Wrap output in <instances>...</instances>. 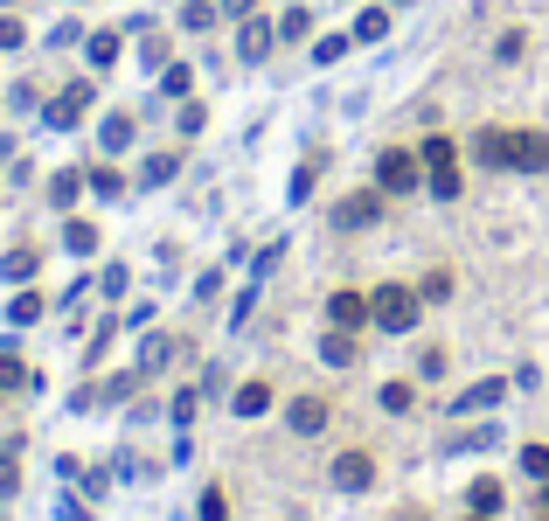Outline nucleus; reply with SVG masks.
<instances>
[{
	"label": "nucleus",
	"instance_id": "2f4dec72",
	"mask_svg": "<svg viewBox=\"0 0 549 521\" xmlns=\"http://www.w3.org/2000/svg\"><path fill=\"white\" fill-rule=\"evenodd\" d=\"M411 403H417V390H411V383H383V410H397V417H404Z\"/></svg>",
	"mask_w": 549,
	"mask_h": 521
},
{
	"label": "nucleus",
	"instance_id": "58836bf2",
	"mask_svg": "<svg viewBox=\"0 0 549 521\" xmlns=\"http://www.w3.org/2000/svg\"><path fill=\"white\" fill-rule=\"evenodd\" d=\"M216 7H223V14H237V21H244V14H251V7H258V0H216Z\"/></svg>",
	"mask_w": 549,
	"mask_h": 521
},
{
	"label": "nucleus",
	"instance_id": "39448f33",
	"mask_svg": "<svg viewBox=\"0 0 549 521\" xmlns=\"http://www.w3.org/2000/svg\"><path fill=\"white\" fill-rule=\"evenodd\" d=\"M376 216H383V188H355V195L334 202V223H341V230H369Z\"/></svg>",
	"mask_w": 549,
	"mask_h": 521
},
{
	"label": "nucleus",
	"instance_id": "bb28decb",
	"mask_svg": "<svg viewBox=\"0 0 549 521\" xmlns=\"http://www.w3.org/2000/svg\"><path fill=\"white\" fill-rule=\"evenodd\" d=\"M348 49H355V35H320V42H313V63H341Z\"/></svg>",
	"mask_w": 549,
	"mask_h": 521
},
{
	"label": "nucleus",
	"instance_id": "79ce46f5",
	"mask_svg": "<svg viewBox=\"0 0 549 521\" xmlns=\"http://www.w3.org/2000/svg\"><path fill=\"white\" fill-rule=\"evenodd\" d=\"M0 396H7V390H0Z\"/></svg>",
	"mask_w": 549,
	"mask_h": 521
},
{
	"label": "nucleus",
	"instance_id": "393cba45",
	"mask_svg": "<svg viewBox=\"0 0 549 521\" xmlns=\"http://www.w3.org/2000/svg\"><path fill=\"white\" fill-rule=\"evenodd\" d=\"M7 320H14V327H35V320H42V292H14Z\"/></svg>",
	"mask_w": 549,
	"mask_h": 521
},
{
	"label": "nucleus",
	"instance_id": "aec40b11",
	"mask_svg": "<svg viewBox=\"0 0 549 521\" xmlns=\"http://www.w3.org/2000/svg\"><path fill=\"white\" fill-rule=\"evenodd\" d=\"M174 174H181V153H153V160L139 167V181H146V188H160V181H174Z\"/></svg>",
	"mask_w": 549,
	"mask_h": 521
},
{
	"label": "nucleus",
	"instance_id": "4c0bfd02",
	"mask_svg": "<svg viewBox=\"0 0 549 521\" xmlns=\"http://www.w3.org/2000/svg\"><path fill=\"white\" fill-rule=\"evenodd\" d=\"M313 181H320V160H306V167H299V174H292V202H299V195H306V188H313Z\"/></svg>",
	"mask_w": 549,
	"mask_h": 521
},
{
	"label": "nucleus",
	"instance_id": "f257e3e1",
	"mask_svg": "<svg viewBox=\"0 0 549 521\" xmlns=\"http://www.w3.org/2000/svg\"><path fill=\"white\" fill-rule=\"evenodd\" d=\"M417 313H424V299H417L411 285H397V278L369 292V327H383V334H411Z\"/></svg>",
	"mask_w": 549,
	"mask_h": 521
},
{
	"label": "nucleus",
	"instance_id": "6ab92c4d",
	"mask_svg": "<svg viewBox=\"0 0 549 521\" xmlns=\"http://www.w3.org/2000/svg\"><path fill=\"white\" fill-rule=\"evenodd\" d=\"M390 35V7H362V21H355V42H383Z\"/></svg>",
	"mask_w": 549,
	"mask_h": 521
},
{
	"label": "nucleus",
	"instance_id": "f3484780",
	"mask_svg": "<svg viewBox=\"0 0 549 521\" xmlns=\"http://www.w3.org/2000/svg\"><path fill=\"white\" fill-rule=\"evenodd\" d=\"M133 119H126V112H112V119H105V126H98V139H105V153H126V146H133Z\"/></svg>",
	"mask_w": 549,
	"mask_h": 521
},
{
	"label": "nucleus",
	"instance_id": "20e7f679",
	"mask_svg": "<svg viewBox=\"0 0 549 521\" xmlns=\"http://www.w3.org/2000/svg\"><path fill=\"white\" fill-rule=\"evenodd\" d=\"M91 98H98L91 84H63V91L49 98V112H42V119H49L56 132H70V126H84V112H91Z\"/></svg>",
	"mask_w": 549,
	"mask_h": 521
},
{
	"label": "nucleus",
	"instance_id": "a211bd4d",
	"mask_svg": "<svg viewBox=\"0 0 549 521\" xmlns=\"http://www.w3.org/2000/svg\"><path fill=\"white\" fill-rule=\"evenodd\" d=\"M84 188H91V181H84V174H77V167H63V174H56V181H49V202H56V209H70V202H77V195H84Z\"/></svg>",
	"mask_w": 549,
	"mask_h": 521
},
{
	"label": "nucleus",
	"instance_id": "dca6fc26",
	"mask_svg": "<svg viewBox=\"0 0 549 521\" xmlns=\"http://www.w3.org/2000/svg\"><path fill=\"white\" fill-rule=\"evenodd\" d=\"M174 362V334H146V348H139V376H153V369H167Z\"/></svg>",
	"mask_w": 549,
	"mask_h": 521
},
{
	"label": "nucleus",
	"instance_id": "b1692460",
	"mask_svg": "<svg viewBox=\"0 0 549 521\" xmlns=\"http://www.w3.org/2000/svg\"><path fill=\"white\" fill-rule=\"evenodd\" d=\"M63 244H70L77 258H91V251H98V223H63Z\"/></svg>",
	"mask_w": 549,
	"mask_h": 521
},
{
	"label": "nucleus",
	"instance_id": "2eb2a0df",
	"mask_svg": "<svg viewBox=\"0 0 549 521\" xmlns=\"http://www.w3.org/2000/svg\"><path fill=\"white\" fill-rule=\"evenodd\" d=\"M230 410H237V417H265V410H272V383H244V390L230 396Z\"/></svg>",
	"mask_w": 549,
	"mask_h": 521
},
{
	"label": "nucleus",
	"instance_id": "ea45409f",
	"mask_svg": "<svg viewBox=\"0 0 549 521\" xmlns=\"http://www.w3.org/2000/svg\"><path fill=\"white\" fill-rule=\"evenodd\" d=\"M466 521H494V515H466Z\"/></svg>",
	"mask_w": 549,
	"mask_h": 521
},
{
	"label": "nucleus",
	"instance_id": "a878e982",
	"mask_svg": "<svg viewBox=\"0 0 549 521\" xmlns=\"http://www.w3.org/2000/svg\"><path fill=\"white\" fill-rule=\"evenodd\" d=\"M306 28H313V14H306V7H285V14H278V42H299Z\"/></svg>",
	"mask_w": 549,
	"mask_h": 521
},
{
	"label": "nucleus",
	"instance_id": "f8f14e48",
	"mask_svg": "<svg viewBox=\"0 0 549 521\" xmlns=\"http://www.w3.org/2000/svg\"><path fill=\"white\" fill-rule=\"evenodd\" d=\"M508 396V376H487V383H473L466 396H452V417H466V410H487V403H501Z\"/></svg>",
	"mask_w": 549,
	"mask_h": 521
},
{
	"label": "nucleus",
	"instance_id": "c756f323",
	"mask_svg": "<svg viewBox=\"0 0 549 521\" xmlns=\"http://www.w3.org/2000/svg\"><path fill=\"white\" fill-rule=\"evenodd\" d=\"M216 14H223V7H209V0H188V7H181V28H216Z\"/></svg>",
	"mask_w": 549,
	"mask_h": 521
},
{
	"label": "nucleus",
	"instance_id": "c85d7f7f",
	"mask_svg": "<svg viewBox=\"0 0 549 521\" xmlns=\"http://www.w3.org/2000/svg\"><path fill=\"white\" fill-rule=\"evenodd\" d=\"M35 251H28V244H21V251H7V264H0V271H7V278H14V285H21V278H35Z\"/></svg>",
	"mask_w": 549,
	"mask_h": 521
},
{
	"label": "nucleus",
	"instance_id": "f704fd0d",
	"mask_svg": "<svg viewBox=\"0 0 549 521\" xmlns=\"http://www.w3.org/2000/svg\"><path fill=\"white\" fill-rule=\"evenodd\" d=\"M202 521H230V494H223V487L202 494Z\"/></svg>",
	"mask_w": 549,
	"mask_h": 521
},
{
	"label": "nucleus",
	"instance_id": "ddd939ff",
	"mask_svg": "<svg viewBox=\"0 0 549 521\" xmlns=\"http://www.w3.org/2000/svg\"><path fill=\"white\" fill-rule=\"evenodd\" d=\"M466 501H473V515H501V508H508V487H501L494 473H480V480L466 487Z\"/></svg>",
	"mask_w": 549,
	"mask_h": 521
},
{
	"label": "nucleus",
	"instance_id": "4be33fe9",
	"mask_svg": "<svg viewBox=\"0 0 549 521\" xmlns=\"http://www.w3.org/2000/svg\"><path fill=\"white\" fill-rule=\"evenodd\" d=\"M0 390H35V376L21 369V355H14V348H0Z\"/></svg>",
	"mask_w": 549,
	"mask_h": 521
},
{
	"label": "nucleus",
	"instance_id": "f03ea898",
	"mask_svg": "<svg viewBox=\"0 0 549 521\" xmlns=\"http://www.w3.org/2000/svg\"><path fill=\"white\" fill-rule=\"evenodd\" d=\"M376 188H383V195H411V188H424V160H417L411 146H383V160H376Z\"/></svg>",
	"mask_w": 549,
	"mask_h": 521
},
{
	"label": "nucleus",
	"instance_id": "412c9836",
	"mask_svg": "<svg viewBox=\"0 0 549 521\" xmlns=\"http://www.w3.org/2000/svg\"><path fill=\"white\" fill-rule=\"evenodd\" d=\"M320 355H327V362H334V369H348V362H355V355H362V348H355V334H341V327H334V334H327V341H320Z\"/></svg>",
	"mask_w": 549,
	"mask_h": 521
},
{
	"label": "nucleus",
	"instance_id": "5701e85b",
	"mask_svg": "<svg viewBox=\"0 0 549 521\" xmlns=\"http://www.w3.org/2000/svg\"><path fill=\"white\" fill-rule=\"evenodd\" d=\"M160 91H167V98H188V91H195V70H188V63H167V70H160Z\"/></svg>",
	"mask_w": 549,
	"mask_h": 521
},
{
	"label": "nucleus",
	"instance_id": "c9c22d12",
	"mask_svg": "<svg viewBox=\"0 0 549 521\" xmlns=\"http://www.w3.org/2000/svg\"><path fill=\"white\" fill-rule=\"evenodd\" d=\"M522 473H536V480H549V445H522Z\"/></svg>",
	"mask_w": 549,
	"mask_h": 521
},
{
	"label": "nucleus",
	"instance_id": "a19ab883",
	"mask_svg": "<svg viewBox=\"0 0 549 521\" xmlns=\"http://www.w3.org/2000/svg\"><path fill=\"white\" fill-rule=\"evenodd\" d=\"M543 508H549V487H543Z\"/></svg>",
	"mask_w": 549,
	"mask_h": 521
},
{
	"label": "nucleus",
	"instance_id": "7c9ffc66",
	"mask_svg": "<svg viewBox=\"0 0 549 521\" xmlns=\"http://www.w3.org/2000/svg\"><path fill=\"white\" fill-rule=\"evenodd\" d=\"M417 299H452V271L438 264V271H424V285H417Z\"/></svg>",
	"mask_w": 549,
	"mask_h": 521
},
{
	"label": "nucleus",
	"instance_id": "e433bc0d",
	"mask_svg": "<svg viewBox=\"0 0 549 521\" xmlns=\"http://www.w3.org/2000/svg\"><path fill=\"white\" fill-rule=\"evenodd\" d=\"M21 42H28V28H21V21H14V14H0V49H7V56H14V49H21Z\"/></svg>",
	"mask_w": 549,
	"mask_h": 521
},
{
	"label": "nucleus",
	"instance_id": "0eeeda50",
	"mask_svg": "<svg viewBox=\"0 0 549 521\" xmlns=\"http://www.w3.org/2000/svg\"><path fill=\"white\" fill-rule=\"evenodd\" d=\"M278 42V21H258V14H244V28H237V56L244 63H265Z\"/></svg>",
	"mask_w": 549,
	"mask_h": 521
},
{
	"label": "nucleus",
	"instance_id": "423d86ee",
	"mask_svg": "<svg viewBox=\"0 0 549 521\" xmlns=\"http://www.w3.org/2000/svg\"><path fill=\"white\" fill-rule=\"evenodd\" d=\"M473 153H480V167H501V174H508V167H515V132L508 126H480L473 132Z\"/></svg>",
	"mask_w": 549,
	"mask_h": 521
},
{
	"label": "nucleus",
	"instance_id": "72a5a7b5",
	"mask_svg": "<svg viewBox=\"0 0 549 521\" xmlns=\"http://www.w3.org/2000/svg\"><path fill=\"white\" fill-rule=\"evenodd\" d=\"M84 181H91V188H98V195H119V188H126V174H119V167H91V174H84Z\"/></svg>",
	"mask_w": 549,
	"mask_h": 521
},
{
	"label": "nucleus",
	"instance_id": "9b49d317",
	"mask_svg": "<svg viewBox=\"0 0 549 521\" xmlns=\"http://www.w3.org/2000/svg\"><path fill=\"white\" fill-rule=\"evenodd\" d=\"M417 160H424V174H459V146H452L445 132H431V139L417 146Z\"/></svg>",
	"mask_w": 549,
	"mask_h": 521
},
{
	"label": "nucleus",
	"instance_id": "4468645a",
	"mask_svg": "<svg viewBox=\"0 0 549 521\" xmlns=\"http://www.w3.org/2000/svg\"><path fill=\"white\" fill-rule=\"evenodd\" d=\"M84 49H91V63H98V70H112V63H119V49H126V35H119V28H98V35H84Z\"/></svg>",
	"mask_w": 549,
	"mask_h": 521
},
{
	"label": "nucleus",
	"instance_id": "9d476101",
	"mask_svg": "<svg viewBox=\"0 0 549 521\" xmlns=\"http://www.w3.org/2000/svg\"><path fill=\"white\" fill-rule=\"evenodd\" d=\"M549 167V132H515V174H543Z\"/></svg>",
	"mask_w": 549,
	"mask_h": 521
},
{
	"label": "nucleus",
	"instance_id": "cd10ccee",
	"mask_svg": "<svg viewBox=\"0 0 549 521\" xmlns=\"http://www.w3.org/2000/svg\"><path fill=\"white\" fill-rule=\"evenodd\" d=\"M14 445H21V438H14ZM14 445L0 452V501H14V494H21V466H14Z\"/></svg>",
	"mask_w": 549,
	"mask_h": 521
},
{
	"label": "nucleus",
	"instance_id": "473e14b6",
	"mask_svg": "<svg viewBox=\"0 0 549 521\" xmlns=\"http://www.w3.org/2000/svg\"><path fill=\"white\" fill-rule=\"evenodd\" d=\"M522 49H529V35H522V28H508V35L494 42V56H501V63H522Z\"/></svg>",
	"mask_w": 549,
	"mask_h": 521
},
{
	"label": "nucleus",
	"instance_id": "1a4fd4ad",
	"mask_svg": "<svg viewBox=\"0 0 549 521\" xmlns=\"http://www.w3.org/2000/svg\"><path fill=\"white\" fill-rule=\"evenodd\" d=\"M369 480H376V459H369V452H341V459H334V487H341V494H362Z\"/></svg>",
	"mask_w": 549,
	"mask_h": 521
},
{
	"label": "nucleus",
	"instance_id": "6e6552de",
	"mask_svg": "<svg viewBox=\"0 0 549 521\" xmlns=\"http://www.w3.org/2000/svg\"><path fill=\"white\" fill-rule=\"evenodd\" d=\"M327 320H334L341 334H362V327H369V299H362V292H334V299H327Z\"/></svg>",
	"mask_w": 549,
	"mask_h": 521
},
{
	"label": "nucleus",
	"instance_id": "7ed1b4c3",
	"mask_svg": "<svg viewBox=\"0 0 549 521\" xmlns=\"http://www.w3.org/2000/svg\"><path fill=\"white\" fill-rule=\"evenodd\" d=\"M327 417H334L327 396H292V403H285V431H292V438H320Z\"/></svg>",
	"mask_w": 549,
	"mask_h": 521
}]
</instances>
